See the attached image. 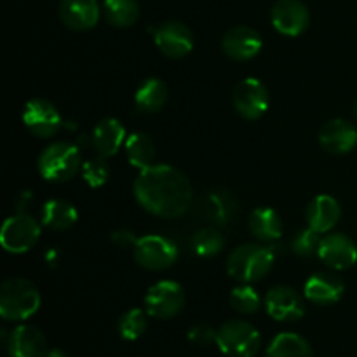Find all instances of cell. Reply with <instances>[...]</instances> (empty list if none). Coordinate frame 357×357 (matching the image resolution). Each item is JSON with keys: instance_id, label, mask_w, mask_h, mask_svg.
Returning <instances> with one entry per match:
<instances>
[{"instance_id": "7a4b0ae2", "label": "cell", "mask_w": 357, "mask_h": 357, "mask_svg": "<svg viewBox=\"0 0 357 357\" xmlns=\"http://www.w3.org/2000/svg\"><path fill=\"white\" fill-rule=\"evenodd\" d=\"M275 261L274 248L261 246V244H243L236 248L227 258V272L236 281L251 284L271 272Z\"/></svg>"}, {"instance_id": "e575fe53", "label": "cell", "mask_w": 357, "mask_h": 357, "mask_svg": "<svg viewBox=\"0 0 357 357\" xmlns=\"http://www.w3.org/2000/svg\"><path fill=\"white\" fill-rule=\"evenodd\" d=\"M110 241L121 250H126V248H135L136 243H138V237L135 236V232L129 229H119L115 232H112Z\"/></svg>"}, {"instance_id": "e0dca14e", "label": "cell", "mask_w": 357, "mask_h": 357, "mask_svg": "<svg viewBox=\"0 0 357 357\" xmlns=\"http://www.w3.org/2000/svg\"><path fill=\"white\" fill-rule=\"evenodd\" d=\"M319 143L326 152L342 155L357 145V129L344 119L328 121L319 131Z\"/></svg>"}, {"instance_id": "30bf717a", "label": "cell", "mask_w": 357, "mask_h": 357, "mask_svg": "<svg viewBox=\"0 0 357 357\" xmlns=\"http://www.w3.org/2000/svg\"><path fill=\"white\" fill-rule=\"evenodd\" d=\"M234 108L248 121H257L268 110V91L258 79H244L234 89Z\"/></svg>"}, {"instance_id": "3957f363", "label": "cell", "mask_w": 357, "mask_h": 357, "mask_svg": "<svg viewBox=\"0 0 357 357\" xmlns=\"http://www.w3.org/2000/svg\"><path fill=\"white\" fill-rule=\"evenodd\" d=\"M40 309L37 286L23 278L7 279L0 286V316L7 321H24Z\"/></svg>"}, {"instance_id": "6da1fadb", "label": "cell", "mask_w": 357, "mask_h": 357, "mask_svg": "<svg viewBox=\"0 0 357 357\" xmlns=\"http://www.w3.org/2000/svg\"><path fill=\"white\" fill-rule=\"evenodd\" d=\"M132 192L143 209L167 220L183 216L194 199L188 178L169 164H153L139 171Z\"/></svg>"}, {"instance_id": "52a82bcc", "label": "cell", "mask_w": 357, "mask_h": 357, "mask_svg": "<svg viewBox=\"0 0 357 357\" xmlns=\"http://www.w3.org/2000/svg\"><path fill=\"white\" fill-rule=\"evenodd\" d=\"M132 250H135V260L138 261L139 267L153 272L166 271L178 258L176 244L167 237L155 236V234L139 237Z\"/></svg>"}, {"instance_id": "f1b7e54d", "label": "cell", "mask_w": 357, "mask_h": 357, "mask_svg": "<svg viewBox=\"0 0 357 357\" xmlns=\"http://www.w3.org/2000/svg\"><path fill=\"white\" fill-rule=\"evenodd\" d=\"M146 328H149V312L142 309H131L124 312L117 324L119 335L128 342H135L143 337Z\"/></svg>"}, {"instance_id": "d590c367", "label": "cell", "mask_w": 357, "mask_h": 357, "mask_svg": "<svg viewBox=\"0 0 357 357\" xmlns=\"http://www.w3.org/2000/svg\"><path fill=\"white\" fill-rule=\"evenodd\" d=\"M14 204H16V211L17 213H24V209L30 208L33 204V194L30 190H23L16 195L14 199Z\"/></svg>"}, {"instance_id": "ffe728a7", "label": "cell", "mask_w": 357, "mask_h": 357, "mask_svg": "<svg viewBox=\"0 0 357 357\" xmlns=\"http://www.w3.org/2000/svg\"><path fill=\"white\" fill-rule=\"evenodd\" d=\"M122 145H126V129L121 121L108 117L98 122L91 135V146L96 150V155L108 159L115 155Z\"/></svg>"}, {"instance_id": "9a60e30c", "label": "cell", "mask_w": 357, "mask_h": 357, "mask_svg": "<svg viewBox=\"0 0 357 357\" xmlns=\"http://www.w3.org/2000/svg\"><path fill=\"white\" fill-rule=\"evenodd\" d=\"M223 52L236 61H250L264 47L261 35L251 26H234L225 33L222 40Z\"/></svg>"}, {"instance_id": "4dcf8cb0", "label": "cell", "mask_w": 357, "mask_h": 357, "mask_svg": "<svg viewBox=\"0 0 357 357\" xmlns=\"http://www.w3.org/2000/svg\"><path fill=\"white\" fill-rule=\"evenodd\" d=\"M230 307H232L236 312L244 314H255L261 307V298L257 293V289L251 288V286L244 284L239 288H234L232 293L229 296Z\"/></svg>"}, {"instance_id": "5b68a950", "label": "cell", "mask_w": 357, "mask_h": 357, "mask_svg": "<svg viewBox=\"0 0 357 357\" xmlns=\"http://www.w3.org/2000/svg\"><path fill=\"white\" fill-rule=\"evenodd\" d=\"M216 345L227 357H255L260 351L261 337L251 323L234 319L220 328Z\"/></svg>"}, {"instance_id": "2e32d148", "label": "cell", "mask_w": 357, "mask_h": 357, "mask_svg": "<svg viewBox=\"0 0 357 357\" xmlns=\"http://www.w3.org/2000/svg\"><path fill=\"white\" fill-rule=\"evenodd\" d=\"M7 351L10 357H45L47 344L38 328L30 324H20L7 338Z\"/></svg>"}, {"instance_id": "83f0119b", "label": "cell", "mask_w": 357, "mask_h": 357, "mask_svg": "<svg viewBox=\"0 0 357 357\" xmlns=\"http://www.w3.org/2000/svg\"><path fill=\"white\" fill-rule=\"evenodd\" d=\"M204 211L208 218H211L218 225H223L236 213V201H234V197L229 192H213L206 199Z\"/></svg>"}, {"instance_id": "603a6c76", "label": "cell", "mask_w": 357, "mask_h": 357, "mask_svg": "<svg viewBox=\"0 0 357 357\" xmlns=\"http://www.w3.org/2000/svg\"><path fill=\"white\" fill-rule=\"evenodd\" d=\"M169 91L160 79H146L142 86L136 89L135 107L143 114H153L159 112L166 105Z\"/></svg>"}, {"instance_id": "44dd1931", "label": "cell", "mask_w": 357, "mask_h": 357, "mask_svg": "<svg viewBox=\"0 0 357 357\" xmlns=\"http://www.w3.org/2000/svg\"><path fill=\"white\" fill-rule=\"evenodd\" d=\"M342 209L340 204L331 195H317L307 206V223L312 230L319 234H326L340 222Z\"/></svg>"}, {"instance_id": "d6a6232c", "label": "cell", "mask_w": 357, "mask_h": 357, "mask_svg": "<svg viewBox=\"0 0 357 357\" xmlns=\"http://www.w3.org/2000/svg\"><path fill=\"white\" fill-rule=\"evenodd\" d=\"M108 176H110V166L107 164L105 157L96 155L82 164V178L89 187H101L107 183Z\"/></svg>"}, {"instance_id": "8992f818", "label": "cell", "mask_w": 357, "mask_h": 357, "mask_svg": "<svg viewBox=\"0 0 357 357\" xmlns=\"http://www.w3.org/2000/svg\"><path fill=\"white\" fill-rule=\"evenodd\" d=\"M40 223L28 213H16L3 222L0 243L9 253L20 255L30 251L40 239Z\"/></svg>"}, {"instance_id": "1f68e13d", "label": "cell", "mask_w": 357, "mask_h": 357, "mask_svg": "<svg viewBox=\"0 0 357 357\" xmlns=\"http://www.w3.org/2000/svg\"><path fill=\"white\" fill-rule=\"evenodd\" d=\"M323 237H319V232L309 229H303L295 234L291 239V250L293 253L298 255L300 258H310L314 255L319 253V244Z\"/></svg>"}, {"instance_id": "4316f807", "label": "cell", "mask_w": 357, "mask_h": 357, "mask_svg": "<svg viewBox=\"0 0 357 357\" xmlns=\"http://www.w3.org/2000/svg\"><path fill=\"white\" fill-rule=\"evenodd\" d=\"M105 17L117 28H128L138 21L139 3L136 0H105Z\"/></svg>"}, {"instance_id": "8fae6325", "label": "cell", "mask_w": 357, "mask_h": 357, "mask_svg": "<svg viewBox=\"0 0 357 357\" xmlns=\"http://www.w3.org/2000/svg\"><path fill=\"white\" fill-rule=\"evenodd\" d=\"M265 309L274 321L293 323L305 314L303 298L289 286H275L265 295Z\"/></svg>"}, {"instance_id": "9c48e42d", "label": "cell", "mask_w": 357, "mask_h": 357, "mask_svg": "<svg viewBox=\"0 0 357 357\" xmlns=\"http://www.w3.org/2000/svg\"><path fill=\"white\" fill-rule=\"evenodd\" d=\"M23 122L28 131L38 138H51L63 126V119L54 105L42 98H35L24 105Z\"/></svg>"}, {"instance_id": "4fadbf2b", "label": "cell", "mask_w": 357, "mask_h": 357, "mask_svg": "<svg viewBox=\"0 0 357 357\" xmlns=\"http://www.w3.org/2000/svg\"><path fill=\"white\" fill-rule=\"evenodd\" d=\"M272 24L286 37H298L309 26V9L300 0H278L272 7Z\"/></svg>"}, {"instance_id": "484cf974", "label": "cell", "mask_w": 357, "mask_h": 357, "mask_svg": "<svg viewBox=\"0 0 357 357\" xmlns=\"http://www.w3.org/2000/svg\"><path fill=\"white\" fill-rule=\"evenodd\" d=\"M265 357H314V351L298 333H281L271 342Z\"/></svg>"}, {"instance_id": "ba28073f", "label": "cell", "mask_w": 357, "mask_h": 357, "mask_svg": "<svg viewBox=\"0 0 357 357\" xmlns=\"http://www.w3.org/2000/svg\"><path fill=\"white\" fill-rule=\"evenodd\" d=\"M185 305V291L178 282L159 281L145 295V310L155 319H171Z\"/></svg>"}, {"instance_id": "74e56055", "label": "cell", "mask_w": 357, "mask_h": 357, "mask_svg": "<svg viewBox=\"0 0 357 357\" xmlns=\"http://www.w3.org/2000/svg\"><path fill=\"white\" fill-rule=\"evenodd\" d=\"M354 117H356V121H357V101H356V105H354Z\"/></svg>"}, {"instance_id": "d4e9b609", "label": "cell", "mask_w": 357, "mask_h": 357, "mask_svg": "<svg viewBox=\"0 0 357 357\" xmlns=\"http://www.w3.org/2000/svg\"><path fill=\"white\" fill-rule=\"evenodd\" d=\"M126 157L136 169L143 171L153 166L155 160V143L145 132H132L126 139Z\"/></svg>"}, {"instance_id": "ac0fdd59", "label": "cell", "mask_w": 357, "mask_h": 357, "mask_svg": "<svg viewBox=\"0 0 357 357\" xmlns=\"http://www.w3.org/2000/svg\"><path fill=\"white\" fill-rule=\"evenodd\" d=\"M345 284L333 272H317L305 282V298L317 305H331L344 296Z\"/></svg>"}, {"instance_id": "836d02e7", "label": "cell", "mask_w": 357, "mask_h": 357, "mask_svg": "<svg viewBox=\"0 0 357 357\" xmlns=\"http://www.w3.org/2000/svg\"><path fill=\"white\" fill-rule=\"evenodd\" d=\"M216 338H218V330L208 326V324H195L188 330V340L199 347L216 344Z\"/></svg>"}, {"instance_id": "7402d4cb", "label": "cell", "mask_w": 357, "mask_h": 357, "mask_svg": "<svg viewBox=\"0 0 357 357\" xmlns=\"http://www.w3.org/2000/svg\"><path fill=\"white\" fill-rule=\"evenodd\" d=\"M40 218L42 225H45L47 229L65 232L75 225L79 220V213L72 202L65 201V199H51L42 206Z\"/></svg>"}, {"instance_id": "d6986e66", "label": "cell", "mask_w": 357, "mask_h": 357, "mask_svg": "<svg viewBox=\"0 0 357 357\" xmlns=\"http://www.w3.org/2000/svg\"><path fill=\"white\" fill-rule=\"evenodd\" d=\"M59 17L72 30H91L100 20V6L98 0H61Z\"/></svg>"}, {"instance_id": "cb8c5ba5", "label": "cell", "mask_w": 357, "mask_h": 357, "mask_svg": "<svg viewBox=\"0 0 357 357\" xmlns=\"http://www.w3.org/2000/svg\"><path fill=\"white\" fill-rule=\"evenodd\" d=\"M250 230L257 239L272 243L282 236V220L271 208H258L250 215Z\"/></svg>"}, {"instance_id": "277c9868", "label": "cell", "mask_w": 357, "mask_h": 357, "mask_svg": "<svg viewBox=\"0 0 357 357\" xmlns=\"http://www.w3.org/2000/svg\"><path fill=\"white\" fill-rule=\"evenodd\" d=\"M82 169V155L75 143L56 142L38 157V173L44 180L63 183Z\"/></svg>"}, {"instance_id": "8d00e7d4", "label": "cell", "mask_w": 357, "mask_h": 357, "mask_svg": "<svg viewBox=\"0 0 357 357\" xmlns=\"http://www.w3.org/2000/svg\"><path fill=\"white\" fill-rule=\"evenodd\" d=\"M45 357H68V354L65 351H61V349H51V351H47Z\"/></svg>"}, {"instance_id": "f546056e", "label": "cell", "mask_w": 357, "mask_h": 357, "mask_svg": "<svg viewBox=\"0 0 357 357\" xmlns=\"http://www.w3.org/2000/svg\"><path fill=\"white\" fill-rule=\"evenodd\" d=\"M223 246H225V239H223L222 232L216 229H211V227L199 230L194 236V239H192V250L199 257L204 258L218 255L223 250Z\"/></svg>"}, {"instance_id": "7c38bea8", "label": "cell", "mask_w": 357, "mask_h": 357, "mask_svg": "<svg viewBox=\"0 0 357 357\" xmlns=\"http://www.w3.org/2000/svg\"><path fill=\"white\" fill-rule=\"evenodd\" d=\"M155 44L164 56L171 59L185 58L194 49V35L180 21H166L153 33Z\"/></svg>"}, {"instance_id": "5bb4252c", "label": "cell", "mask_w": 357, "mask_h": 357, "mask_svg": "<svg viewBox=\"0 0 357 357\" xmlns=\"http://www.w3.org/2000/svg\"><path fill=\"white\" fill-rule=\"evenodd\" d=\"M317 257L333 271H345L356 265L357 246L345 234H328L321 239Z\"/></svg>"}]
</instances>
